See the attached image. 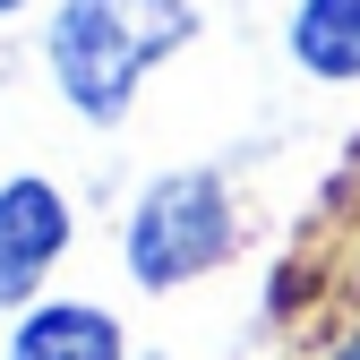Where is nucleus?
<instances>
[{"instance_id": "obj_7", "label": "nucleus", "mask_w": 360, "mask_h": 360, "mask_svg": "<svg viewBox=\"0 0 360 360\" xmlns=\"http://www.w3.org/2000/svg\"><path fill=\"white\" fill-rule=\"evenodd\" d=\"M9 9H26V0H0V18H9Z\"/></svg>"}, {"instance_id": "obj_5", "label": "nucleus", "mask_w": 360, "mask_h": 360, "mask_svg": "<svg viewBox=\"0 0 360 360\" xmlns=\"http://www.w3.org/2000/svg\"><path fill=\"white\" fill-rule=\"evenodd\" d=\"M292 60L326 86H352L360 77V0H300L292 9Z\"/></svg>"}, {"instance_id": "obj_6", "label": "nucleus", "mask_w": 360, "mask_h": 360, "mask_svg": "<svg viewBox=\"0 0 360 360\" xmlns=\"http://www.w3.org/2000/svg\"><path fill=\"white\" fill-rule=\"evenodd\" d=\"M335 360H360V335H352V343H343V352H335Z\"/></svg>"}, {"instance_id": "obj_4", "label": "nucleus", "mask_w": 360, "mask_h": 360, "mask_svg": "<svg viewBox=\"0 0 360 360\" xmlns=\"http://www.w3.org/2000/svg\"><path fill=\"white\" fill-rule=\"evenodd\" d=\"M9 360H129V335L95 300H34L9 335Z\"/></svg>"}, {"instance_id": "obj_1", "label": "nucleus", "mask_w": 360, "mask_h": 360, "mask_svg": "<svg viewBox=\"0 0 360 360\" xmlns=\"http://www.w3.org/2000/svg\"><path fill=\"white\" fill-rule=\"evenodd\" d=\"M180 43H198V0H60L43 26V60L77 120L112 129Z\"/></svg>"}, {"instance_id": "obj_2", "label": "nucleus", "mask_w": 360, "mask_h": 360, "mask_svg": "<svg viewBox=\"0 0 360 360\" xmlns=\"http://www.w3.org/2000/svg\"><path fill=\"white\" fill-rule=\"evenodd\" d=\"M120 257L146 292H180L214 275L232 257V189L214 172H163L155 189L129 206V232H120Z\"/></svg>"}, {"instance_id": "obj_3", "label": "nucleus", "mask_w": 360, "mask_h": 360, "mask_svg": "<svg viewBox=\"0 0 360 360\" xmlns=\"http://www.w3.org/2000/svg\"><path fill=\"white\" fill-rule=\"evenodd\" d=\"M77 214L43 172H9L0 180V309H34L43 275L69 257Z\"/></svg>"}]
</instances>
